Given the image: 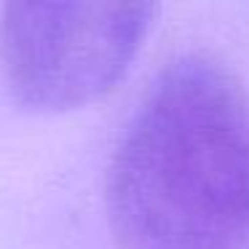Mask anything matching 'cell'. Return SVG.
<instances>
[{"mask_svg":"<svg viewBox=\"0 0 249 249\" xmlns=\"http://www.w3.org/2000/svg\"><path fill=\"white\" fill-rule=\"evenodd\" d=\"M150 3H8L0 72L17 102L72 110L124 78L150 27Z\"/></svg>","mask_w":249,"mask_h":249,"instance_id":"7a4b0ae2","label":"cell"},{"mask_svg":"<svg viewBox=\"0 0 249 249\" xmlns=\"http://www.w3.org/2000/svg\"><path fill=\"white\" fill-rule=\"evenodd\" d=\"M110 214L129 249H228L249 228V97L212 59L172 65L110 169Z\"/></svg>","mask_w":249,"mask_h":249,"instance_id":"6da1fadb","label":"cell"}]
</instances>
